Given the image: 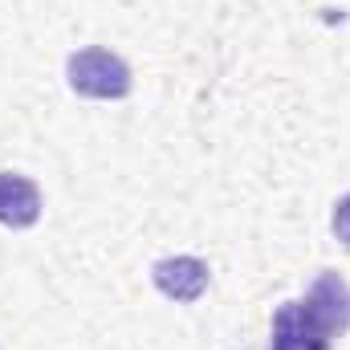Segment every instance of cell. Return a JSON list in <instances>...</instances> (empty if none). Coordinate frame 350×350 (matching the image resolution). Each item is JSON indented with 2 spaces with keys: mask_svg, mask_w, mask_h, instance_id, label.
Here are the masks:
<instances>
[{
  "mask_svg": "<svg viewBox=\"0 0 350 350\" xmlns=\"http://www.w3.org/2000/svg\"><path fill=\"white\" fill-rule=\"evenodd\" d=\"M70 90L82 98H126L131 94V66L110 49H82L66 66Z\"/></svg>",
  "mask_w": 350,
  "mask_h": 350,
  "instance_id": "obj_1",
  "label": "cell"
},
{
  "mask_svg": "<svg viewBox=\"0 0 350 350\" xmlns=\"http://www.w3.org/2000/svg\"><path fill=\"white\" fill-rule=\"evenodd\" d=\"M155 289L172 301H196L208 289V265L200 257H167L151 269Z\"/></svg>",
  "mask_w": 350,
  "mask_h": 350,
  "instance_id": "obj_3",
  "label": "cell"
},
{
  "mask_svg": "<svg viewBox=\"0 0 350 350\" xmlns=\"http://www.w3.org/2000/svg\"><path fill=\"white\" fill-rule=\"evenodd\" d=\"M334 330L310 310V301H285L273 314V338L269 350H330Z\"/></svg>",
  "mask_w": 350,
  "mask_h": 350,
  "instance_id": "obj_2",
  "label": "cell"
},
{
  "mask_svg": "<svg viewBox=\"0 0 350 350\" xmlns=\"http://www.w3.org/2000/svg\"><path fill=\"white\" fill-rule=\"evenodd\" d=\"M306 301H310V310H314L334 334H342L350 326V289L338 273H322V277L310 285Z\"/></svg>",
  "mask_w": 350,
  "mask_h": 350,
  "instance_id": "obj_5",
  "label": "cell"
},
{
  "mask_svg": "<svg viewBox=\"0 0 350 350\" xmlns=\"http://www.w3.org/2000/svg\"><path fill=\"white\" fill-rule=\"evenodd\" d=\"M334 237L350 249V196H342V200L334 204Z\"/></svg>",
  "mask_w": 350,
  "mask_h": 350,
  "instance_id": "obj_6",
  "label": "cell"
},
{
  "mask_svg": "<svg viewBox=\"0 0 350 350\" xmlns=\"http://www.w3.org/2000/svg\"><path fill=\"white\" fill-rule=\"evenodd\" d=\"M41 216V191L29 175L0 172V224L4 228H29Z\"/></svg>",
  "mask_w": 350,
  "mask_h": 350,
  "instance_id": "obj_4",
  "label": "cell"
}]
</instances>
